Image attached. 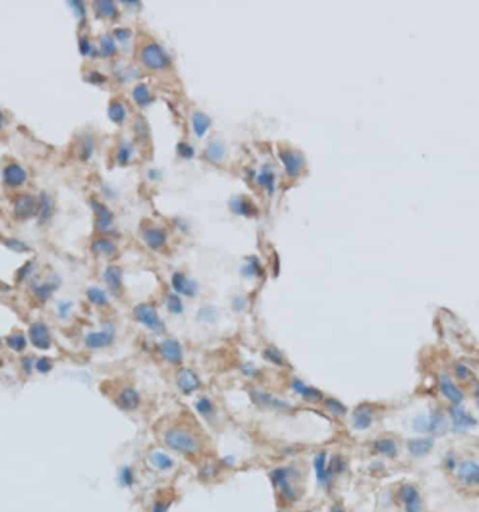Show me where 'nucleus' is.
<instances>
[{"label": "nucleus", "mask_w": 479, "mask_h": 512, "mask_svg": "<svg viewBox=\"0 0 479 512\" xmlns=\"http://www.w3.org/2000/svg\"><path fill=\"white\" fill-rule=\"evenodd\" d=\"M332 512H345V511H344L342 508H333Z\"/></svg>", "instance_id": "58"}, {"label": "nucleus", "mask_w": 479, "mask_h": 512, "mask_svg": "<svg viewBox=\"0 0 479 512\" xmlns=\"http://www.w3.org/2000/svg\"><path fill=\"white\" fill-rule=\"evenodd\" d=\"M344 469H345V463L342 462V459H340L339 456H333L332 459H331V463H329V467H327L328 476L331 479V476L338 474V473H340Z\"/></svg>", "instance_id": "45"}, {"label": "nucleus", "mask_w": 479, "mask_h": 512, "mask_svg": "<svg viewBox=\"0 0 479 512\" xmlns=\"http://www.w3.org/2000/svg\"><path fill=\"white\" fill-rule=\"evenodd\" d=\"M104 280H106L108 288L114 292L118 294L121 288H122V270L118 266H110L104 273Z\"/></svg>", "instance_id": "23"}, {"label": "nucleus", "mask_w": 479, "mask_h": 512, "mask_svg": "<svg viewBox=\"0 0 479 512\" xmlns=\"http://www.w3.org/2000/svg\"><path fill=\"white\" fill-rule=\"evenodd\" d=\"M7 344L9 347L14 351H21L25 349V338L23 335H12L10 338L7 339Z\"/></svg>", "instance_id": "44"}, {"label": "nucleus", "mask_w": 479, "mask_h": 512, "mask_svg": "<svg viewBox=\"0 0 479 512\" xmlns=\"http://www.w3.org/2000/svg\"><path fill=\"white\" fill-rule=\"evenodd\" d=\"M178 154L184 158H191L193 156V149L187 143H180L178 144Z\"/></svg>", "instance_id": "50"}, {"label": "nucleus", "mask_w": 479, "mask_h": 512, "mask_svg": "<svg viewBox=\"0 0 479 512\" xmlns=\"http://www.w3.org/2000/svg\"><path fill=\"white\" fill-rule=\"evenodd\" d=\"M199 314H204V320H209V322L215 320V318H216V312H215V309L213 308L200 309Z\"/></svg>", "instance_id": "53"}, {"label": "nucleus", "mask_w": 479, "mask_h": 512, "mask_svg": "<svg viewBox=\"0 0 479 512\" xmlns=\"http://www.w3.org/2000/svg\"><path fill=\"white\" fill-rule=\"evenodd\" d=\"M171 283H173V287L177 292L180 294H184L187 297H193L196 292H198V285L193 280H189L184 273L181 272H177V273L173 274L171 277Z\"/></svg>", "instance_id": "14"}, {"label": "nucleus", "mask_w": 479, "mask_h": 512, "mask_svg": "<svg viewBox=\"0 0 479 512\" xmlns=\"http://www.w3.org/2000/svg\"><path fill=\"white\" fill-rule=\"evenodd\" d=\"M141 60L150 70H163L169 64L168 55L158 44H147L142 49Z\"/></svg>", "instance_id": "2"}, {"label": "nucleus", "mask_w": 479, "mask_h": 512, "mask_svg": "<svg viewBox=\"0 0 479 512\" xmlns=\"http://www.w3.org/2000/svg\"><path fill=\"white\" fill-rule=\"evenodd\" d=\"M53 291V285H51V284H44V285H41V287H38L36 290V292H37V296L40 298H42V300H45V298H48L49 296H51V292Z\"/></svg>", "instance_id": "51"}, {"label": "nucleus", "mask_w": 479, "mask_h": 512, "mask_svg": "<svg viewBox=\"0 0 479 512\" xmlns=\"http://www.w3.org/2000/svg\"><path fill=\"white\" fill-rule=\"evenodd\" d=\"M130 157H132V145L123 141L122 144L119 145V150H118V163L121 165H125L130 161Z\"/></svg>", "instance_id": "43"}, {"label": "nucleus", "mask_w": 479, "mask_h": 512, "mask_svg": "<svg viewBox=\"0 0 479 512\" xmlns=\"http://www.w3.org/2000/svg\"><path fill=\"white\" fill-rule=\"evenodd\" d=\"M93 250L95 253H99V255H112V253H115L117 248H115V245L112 244L110 239L101 238L94 241Z\"/></svg>", "instance_id": "34"}, {"label": "nucleus", "mask_w": 479, "mask_h": 512, "mask_svg": "<svg viewBox=\"0 0 479 512\" xmlns=\"http://www.w3.org/2000/svg\"><path fill=\"white\" fill-rule=\"evenodd\" d=\"M438 388H440V392L443 393L444 397L447 400H450L451 403L460 405L464 400V393H462L461 389L457 386L456 382L447 374H441L440 375V378H438Z\"/></svg>", "instance_id": "9"}, {"label": "nucleus", "mask_w": 479, "mask_h": 512, "mask_svg": "<svg viewBox=\"0 0 479 512\" xmlns=\"http://www.w3.org/2000/svg\"><path fill=\"white\" fill-rule=\"evenodd\" d=\"M433 443L432 438H415V440H409L408 441V451L412 456H425L430 451H432Z\"/></svg>", "instance_id": "20"}, {"label": "nucleus", "mask_w": 479, "mask_h": 512, "mask_svg": "<svg viewBox=\"0 0 479 512\" xmlns=\"http://www.w3.org/2000/svg\"><path fill=\"white\" fill-rule=\"evenodd\" d=\"M457 478L460 483L467 487H478L479 486V462L475 460H464L457 466Z\"/></svg>", "instance_id": "6"}, {"label": "nucleus", "mask_w": 479, "mask_h": 512, "mask_svg": "<svg viewBox=\"0 0 479 512\" xmlns=\"http://www.w3.org/2000/svg\"><path fill=\"white\" fill-rule=\"evenodd\" d=\"M293 389H294V392H296V393L303 396L305 400L316 401V400H320V399H322L321 390H318L317 388H313V386H307V385L304 384V382L298 381V379H296V381L293 382Z\"/></svg>", "instance_id": "26"}, {"label": "nucleus", "mask_w": 479, "mask_h": 512, "mask_svg": "<svg viewBox=\"0 0 479 512\" xmlns=\"http://www.w3.org/2000/svg\"><path fill=\"white\" fill-rule=\"evenodd\" d=\"M132 97H133L134 102L139 106H146L153 101L152 94L149 91V87L146 84H138L132 91Z\"/></svg>", "instance_id": "31"}, {"label": "nucleus", "mask_w": 479, "mask_h": 512, "mask_svg": "<svg viewBox=\"0 0 479 512\" xmlns=\"http://www.w3.org/2000/svg\"><path fill=\"white\" fill-rule=\"evenodd\" d=\"M115 403L119 409L122 410H136L141 405V396L133 389V388H125V389L117 396Z\"/></svg>", "instance_id": "16"}, {"label": "nucleus", "mask_w": 479, "mask_h": 512, "mask_svg": "<svg viewBox=\"0 0 479 512\" xmlns=\"http://www.w3.org/2000/svg\"><path fill=\"white\" fill-rule=\"evenodd\" d=\"M87 298L94 304V305H98V307H102L108 303V298H107V294L104 291L98 288V287H91L87 290Z\"/></svg>", "instance_id": "35"}, {"label": "nucleus", "mask_w": 479, "mask_h": 512, "mask_svg": "<svg viewBox=\"0 0 479 512\" xmlns=\"http://www.w3.org/2000/svg\"><path fill=\"white\" fill-rule=\"evenodd\" d=\"M114 335H115V332H114V326L108 325L106 326L102 331H99V332H93L90 333V335H87V338H86V346H87L88 349L93 350L104 349V347H107V346H110V344L112 343Z\"/></svg>", "instance_id": "10"}, {"label": "nucleus", "mask_w": 479, "mask_h": 512, "mask_svg": "<svg viewBox=\"0 0 479 512\" xmlns=\"http://www.w3.org/2000/svg\"><path fill=\"white\" fill-rule=\"evenodd\" d=\"M314 469H316L318 483L321 484L322 487H325L328 482H329V476H328L327 470V454L325 452H320L318 455H316V458H314Z\"/></svg>", "instance_id": "24"}, {"label": "nucleus", "mask_w": 479, "mask_h": 512, "mask_svg": "<svg viewBox=\"0 0 479 512\" xmlns=\"http://www.w3.org/2000/svg\"><path fill=\"white\" fill-rule=\"evenodd\" d=\"M454 371H456L457 378L461 379V381H465L471 377V371L468 370L467 365H464L462 362H457L454 365Z\"/></svg>", "instance_id": "48"}, {"label": "nucleus", "mask_w": 479, "mask_h": 512, "mask_svg": "<svg viewBox=\"0 0 479 512\" xmlns=\"http://www.w3.org/2000/svg\"><path fill=\"white\" fill-rule=\"evenodd\" d=\"M263 357H265V360H268L269 362L276 364V365H285L286 364L282 353L278 349H275V347H269V349L265 350L263 351Z\"/></svg>", "instance_id": "39"}, {"label": "nucleus", "mask_w": 479, "mask_h": 512, "mask_svg": "<svg viewBox=\"0 0 479 512\" xmlns=\"http://www.w3.org/2000/svg\"><path fill=\"white\" fill-rule=\"evenodd\" d=\"M80 51H82L83 55H88V52L91 51V45L88 44L87 40H82L80 41Z\"/></svg>", "instance_id": "56"}, {"label": "nucleus", "mask_w": 479, "mask_h": 512, "mask_svg": "<svg viewBox=\"0 0 479 512\" xmlns=\"http://www.w3.org/2000/svg\"><path fill=\"white\" fill-rule=\"evenodd\" d=\"M211 118L208 117L206 114H203V112H195L192 115L193 133L196 134L198 137H202L208 132V129L211 128Z\"/></svg>", "instance_id": "27"}, {"label": "nucleus", "mask_w": 479, "mask_h": 512, "mask_svg": "<svg viewBox=\"0 0 479 512\" xmlns=\"http://www.w3.org/2000/svg\"><path fill=\"white\" fill-rule=\"evenodd\" d=\"M143 239L149 248L152 249H160L163 248L167 242V234L164 230L158 227H147L143 231Z\"/></svg>", "instance_id": "17"}, {"label": "nucleus", "mask_w": 479, "mask_h": 512, "mask_svg": "<svg viewBox=\"0 0 479 512\" xmlns=\"http://www.w3.org/2000/svg\"><path fill=\"white\" fill-rule=\"evenodd\" d=\"M9 246L10 248H13V249H16V250H18V252H21V250H27V246L23 244V242H18V241H9Z\"/></svg>", "instance_id": "55"}, {"label": "nucleus", "mask_w": 479, "mask_h": 512, "mask_svg": "<svg viewBox=\"0 0 479 512\" xmlns=\"http://www.w3.org/2000/svg\"><path fill=\"white\" fill-rule=\"evenodd\" d=\"M119 482L125 487H130L133 484V473L130 470V467H123L119 474Z\"/></svg>", "instance_id": "47"}, {"label": "nucleus", "mask_w": 479, "mask_h": 512, "mask_svg": "<svg viewBox=\"0 0 479 512\" xmlns=\"http://www.w3.org/2000/svg\"><path fill=\"white\" fill-rule=\"evenodd\" d=\"M412 425L419 432H436L440 434L446 428V416L440 410H434L426 416H418Z\"/></svg>", "instance_id": "3"}, {"label": "nucleus", "mask_w": 479, "mask_h": 512, "mask_svg": "<svg viewBox=\"0 0 479 512\" xmlns=\"http://www.w3.org/2000/svg\"><path fill=\"white\" fill-rule=\"evenodd\" d=\"M164 444L180 454H193L198 449V440L182 428H171L164 432Z\"/></svg>", "instance_id": "1"}, {"label": "nucleus", "mask_w": 479, "mask_h": 512, "mask_svg": "<svg viewBox=\"0 0 479 512\" xmlns=\"http://www.w3.org/2000/svg\"><path fill=\"white\" fill-rule=\"evenodd\" d=\"M0 125H2V121H0Z\"/></svg>", "instance_id": "59"}, {"label": "nucleus", "mask_w": 479, "mask_h": 512, "mask_svg": "<svg viewBox=\"0 0 479 512\" xmlns=\"http://www.w3.org/2000/svg\"><path fill=\"white\" fill-rule=\"evenodd\" d=\"M40 210L38 204H37L36 199L29 195H24L16 200L14 204V213L18 218H28L31 215H34Z\"/></svg>", "instance_id": "15"}, {"label": "nucleus", "mask_w": 479, "mask_h": 512, "mask_svg": "<svg viewBox=\"0 0 479 512\" xmlns=\"http://www.w3.org/2000/svg\"><path fill=\"white\" fill-rule=\"evenodd\" d=\"M230 209L233 210L235 214L246 215V217H254V215L258 214V209L246 196H237V198L231 199L230 200Z\"/></svg>", "instance_id": "18"}, {"label": "nucleus", "mask_w": 479, "mask_h": 512, "mask_svg": "<svg viewBox=\"0 0 479 512\" xmlns=\"http://www.w3.org/2000/svg\"><path fill=\"white\" fill-rule=\"evenodd\" d=\"M289 479H290V469H287V467H278L270 473V480H272L273 486H276L278 489L281 490L290 486Z\"/></svg>", "instance_id": "30"}, {"label": "nucleus", "mask_w": 479, "mask_h": 512, "mask_svg": "<svg viewBox=\"0 0 479 512\" xmlns=\"http://www.w3.org/2000/svg\"><path fill=\"white\" fill-rule=\"evenodd\" d=\"M399 498L406 512H422V498L415 486L403 484L399 490Z\"/></svg>", "instance_id": "8"}, {"label": "nucleus", "mask_w": 479, "mask_h": 512, "mask_svg": "<svg viewBox=\"0 0 479 512\" xmlns=\"http://www.w3.org/2000/svg\"><path fill=\"white\" fill-rule=\"evenodd\" d=\"M196 410L199 413L202 414L203 417H211L213 412H215V406L213 403L211 401V399L208 397H200L198 401H196Z\"/></svg>", "instance_id": "41"}, {"label": "nucleus", "mask_w": 479, "mask_h": 512, "mask_svg": "<svg viewBox=\"0 0 479 512\" xmlns=\"http://www.w3.org/2000/svg\"><path fill=\"white\" fill-rule=\"evenodd\" d=\"M374 449L381 455H386L388 458H395L398 454V447L391 438H380L374 443Z\"/></svg>", "instance_id": "28"}, {"label": "nucleus", "mask_w": 479, "mask_h": 512, "mask_svg": "<svg viewBox=\"0 0 479 512\" xmlns=\"http://www.w3.org/2000/svg\"><path fill=\"white\" fill-rule=\"evenodd\" d=\"M93 209L97 215V227L102 231H106L110 228L112 223V214L110 210L107 209L104 204L98 203V202H93Z\"/></svg>", "instance_id": "25"}, {"label": "nucleus", "mask_w": 479, "mask_h": 512, "mask_svg": "<svg viewBox=\"0 0 479 512\" xmlns=\"http://www.w3.org/2000/svg\"><path fill=\"white\" fill-rule=\"evenodd\" d=\"M257 184L259 187L265 188L269 193H273V191H275V172L270 171L268 165H265L262 171L257 175Z\"/></svg>", "instance_id": "29"}, {"label": "nucleus", "mask_w": 479, "mask_h": 512, "mask_svg": "<svg viewBox=\"0 0 479 512\" xmlns=\"http://www.w3.org/2000/svg\"><path fill=\"white\" fill-rule=\"evenodd\" d=\"M450 417L453 423V430L456 432H462L469 428H472L476 424V420L473 419L471 414L465 412V409L460 405H454L450 408Z\"/></svg>", "instance_id": "7"}, {"label": "nucleus", "mask_w": 479, "mask_h": 512, "mask_svg": "<svg viewBox=\"0 0 479 512\" xmlns=\"http://www.w3.org/2000/svg\"><path fill=\"white\" fill-rule=\"evenodd\" d=\"M373 423V412L367 406H359L353 413V427L359 431L367 430Z\"/></svg>", "instance_id": "19"}, {"label": "nucleus", "mask_w": 479, "mask_h": 512, "mask_svg": "<svg viewBox=\"0 0 479 512\" xmlns=\"http://www.w3.org/2000/svg\"><path fill=\"white\" fill-rule=\"evenodd\" d=\"M115 34H117V36L119 40H126L130 32H129V29H117Z\"/></svg>", "instance_id": "57"}, {"label": "nucleus", "mask_w": 479, "mask_h": 512, "mask_svg": "<svg viewBox=\"0 0 479 512\" xmlns=\"http://www.w3.org/2000/svg\"><path fill=\"white\" fill-rule=\"evenodd\" d=\"M51 213H52V210H51V202H49V199L45 196V195H42V198H41V207H40V214H41V222L44 223V222H47L48 220V217L51 215Z\"/></svg>", "instance_id": "46"}, {"label": "nucleus", "mask_w": 479, "mask_h": 512, "mask_svg": "<svg viewBox=\"0 0 479 512\" xmlns=\"http://www.w3.org/2000/svg\"><path fill=\"white\" fill-rule=\"evenodd\" d=\"M95 7H97V12L104 16V17H114L117 14V7L115 5L110 2V0H102V2H97L95 3Z\"/></svg>", "instance_id": "36"}, {"label": "nucleus", "mask_w": 479, "mask_h": 512, "mask_svg": "<svg viewBox=\"0 0 479 512\" xmlns=\"http://www.w3.org/2000/svg\"><path fill=\"white\" fill-rule=\"evenodd\" d=\"M29 339L37 349L47 350L51 346V335L48 327L41 322H37L29 327Z\"/></svg>", "instance_id": "13"}, {"label": "nucleus", "mask_w": 479, "mask_h": 512, "mask_svg": "<svg viewBox=\"0 0 479 512\" xmlns=\"http://www.w3.org/2000/svg\"><path fill=\"white\" fill-rule=\"evenodd\" d=\"M261 273V266L257 258H248L247 263L243 266V274L247 277H254Z\"/></svg>", "instance_id": "37"}, {"label": "nucleus", "mask_w": 479, "mask_h": 512, "mask_svg": "<svg viewBox=\"0 0 479 512\" xmlns=\"http://www.w3.org/2000/svg\"><path fill=\"white\" fill-rule=\"evenodd\" d=\"M167 308L171 314L180 315L184 311V304H182L181 298L178 297L177 294H168L167 297Z\"/></svg>", "instance_id": "40"}, {"label": "nucleus", "mask_w": 479, "mask_h": 512, "mask_svg": "<svg viewBox=\"0 0 479 512\" xmlns=\"http://www.w3.org/2000/svg\"><path fill=\"white\" fill-rule=\"evenodd\" d=\"M325 406H327L328 410H329L332 414H335V416H345L346 412H348V409H346L345 405L340 403L338 399H333V397H328L327 400H325Z\"/></svg>", "instance_id": "38"}, {"label": "nucleus", "mask_w": 479, "mask_h": 512, "mask_svg": "<svg viewBox=\"0 0 479 512\" xmlns=\"http://www.w3.org/2000/svg\"><path fill=\"white\" fill-rule=\"evenodd\" d=\"M206 158L213 164H220L226 158V145L222 140H212L204 150Z\"/></svg>", "instance_id": "21"}, {"label": "nucleus", "mask_w": 479, "mask_h": 512, "mask_svg": "<svg viewBox=\"0 0 479 512\" xmlns=\"http://www.w3.org/2000/svg\"><path fill=\"white\" fill-rule=\"evenodd\" d=\"M150 460H152V463L157 467L158 470H168V469H171L174 466V460L171 459L167 454H164V452H154L150 456Z\"/></svg>", "instance_id": "32"}, {"label": "nucleus", "mask_w": 479, "mask_h": 512, "mask_svg": "<svg viewBox=\"0 0 479 512\" xmlns=\"http://www.w3.org/2000/svg\"><path fill=\"white\" fill-rule=\"evenodd\" d=\"M279 158L285 165L286 174L290 178H297L305 168V158L300 152L293 149H282L279 152Z\"/></svg>", "instance_id": "5"}, {"label": "nucleus", "mask_w": 479, "mask_h": 512, "mask_svg": "<svg viewBox=\"0 0 479 512\" xmlns=\"http://www.w3.org/2000/svg\"><path fill=\"white\" fill-rule=\"evenodd\" d=\"M177 385H178V388H180L182 393L191 395L192 392L199 389L200 381H199L198 375L193 373L192 370L184 368V370H181L180 373L177 374Z\"/></svg>", "instance_id": "12"}, {"label": "nucleus", "mask_w": 479, "mask_h": 512, "mask_svg": "<svg viewBox=\"0 0 479 512\" xmlns=\"http://www.w3.org/2000/svg\"><path fill=\"white\" fill-rule=\"evenodd\" d=\"M133 314L136 320L141 322L143 326H146L149 331H152L154 333L164 332L163 320L160 319V316H158L157 311L154 309V307L147 305V304H141V305H138L134 308Z\"/></svg>", "instance_id": "4"}, {"label": "nucleus", "mask_w": 479, "mask_h": 512, "mask_svg": "<svg viewBox=\"0 0 479 512\" xmlns=\"http://www.w3.org/2000/svg\"><path fill=\"white\" fill-rule=\"evenodd\" d=\"M167 509H168V504H167V502H164V501H157V502L154 504V506H153L152 512H167Z\"/></svg>", "instance_id": "54"}, {"label": "nucleus", "mask_w": 479, "mask_h": 512, "mask_svg": "<svg viewBox=\"0 0 479 512\" xmlns=\"http://www.w3.org/2000/svg\"><path fill=\"white\" fill-rule=\"evenodd\" d=\"M160 354L163 355L165 361L171 364H181L184 358L181 344L177 342L176 339H165L160 344Z\"/></svg>", "instance_id": "11"}, {"label": "nucleus", "mask_w": 479, "mask_h": 512, "mask_svg": "<svg viewBox=\"0 0 479 512\" xmlns=\"http://www.w3.org/2000/svg\"><path fill=\"white\" fill-rule=\"evenodd\" d=\"M37 370L42 374L49 373L52 370V362L48 360V358H40L38 362H37Z\"/></svg>", "instance_id": "49"}, {"label": "nucleus", "mask_w": 479, "mask_h": 512, "mask_svg": "<svg viewBox=\"0 0 479 512\" xmlns=\"http://www.w3.org/2000/svg\"><path fill=\"white\" fill-rule=\"evenodd\" d=\"M108 117L111 118V121H114L115 123H122L126 118V109L121 102L114 101L108 108Z\"/></svg>", "instance_id": "33"}, {"label": "nucleus", "mask_w": 479, "mask_h": 512, "mask_svg": "<svg viewBox=\"0 0 479 512\" xmlns=\"http://www.w3.org/2000/svg\"><path fill=\"white\" fill-rule=\"evenodd\" d=\"M99 45H101V53L104 56H111V55L117 52V45H115V42H114V40H112L110 35H104L101 38V44Z\"/></svg>", "instance_id": "42"}, {"label": "nucleus", "mask_w": 479, "mask_h": 512, "mask_svg": "<svg viewBox=\"0 0 479 512\" xmlns=\"http://www.w3.org/2000/svg\"><path fill=\"white\" fill-rule=\"evenodd\" d=\"M457 466H458V463H457L456 456L453 454L447 455V456H446V467H447L449 470H454V469H457Z\"/></svg>", "instance_id": "52"}, {"label": "nucleus", "mask_w": 479, "mask_h": 512, "mask_svg": "<svg viewBox=\"0 0 479 512\" xmlns=\"http://www.w3.org/2000/svg\"><path fill=\"white\" fill-rule=\"evenodd\" d=\"M3 176H5V180H6L7 185H10V187H20L21 184H24V180L27 178V174H25V171L20 165L12 164V165H9L5 169Z\"/></svg>", "instance_id": "22"}]
</instances>
